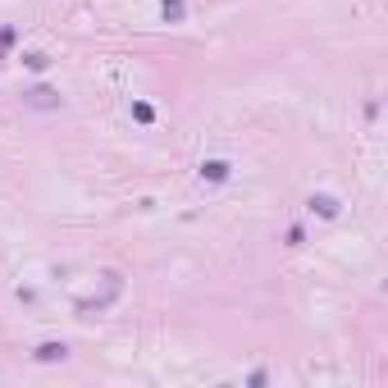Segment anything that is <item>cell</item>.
Listing matches in <instances>:
<instances>
[{
    "label": "cell",
    "instance_id": "cell-4",
    "mask_svg": "<svg viewBox=\"0 0 388 388\" xmlns=\"http://www.w3.org/2000/svg\"><path fill=\"white\" fill-rule=\"evenodd\" d=\"M310 211H315V215H324V220H333V215H338V201L320 192V197H310Z\"/></svg>",
    "mask_w": 388,
    "mask_h": 388
},
{
    "label": "cell",
    "instance_id": "cell-3",
    "mask_svg": "<svg viewBox=\"0 0 388 388\" xmlns=\"http://www.w3.org/2000/svg\"><path fill=\"white\" fill-rule=\"evenodd\" d=\"M37 361H46V366H51V361H64V356H69V347L64 343H42V347H37Z\"/></svg>",
    "mask_w": 388,
    "mask_h": 388
},
{
    "label": "cell",
    "instance_id": "cell-2",
    "mask_svg": "<svg viewBox=\"0 0 388 388\" xmlns=\"http://www.w3.org/2000/svg\"><path fill=\"white\" fill-rule=\"evenodd\" d=\"M23 105L28 110H60V91L55 87H28L23 91Z\"/></svg>",
    "mask_w": 388,
    "mask_h": 388
},
{
    "label": "cell",
    "instance_id": "cell-6",
    "mask_svg": "<svg viewBox=\"0 0 388 388\" xmlns=\"http://www.w3.org/2000/svg\"><path fill=\"white\" fill-rule=\"evenodd\" d=\"M160 14H165L169 23H178V19H183L188 10H183V0H165V5H160Z\"/></svg>",
    "mask_w": 388,
    "mask_h": 388
},
{
    "label": "cell",
    "instance_id": "cell-5",
    "mask_svg": "<svg viewBox=\"0 0 388 388\" xmlns=\"http://www.w3.org/2000/svg\"><path fill=\"white\" fill-rule=\"evenodd\" d=\"M201 178H211V183H224V178H229V165H224V160H206V165H201Z\"/></svg>",
    "mask_w": 388,
    "mask_h": 388
},
{
    "label": "cell",
    "instance_id": "cell-1",
    "mask_svg": "<svg viewBox=\"0 0 388 388\" xmlns=\"http://www.w3.org/2000/svg\"><path fill=\"white\" fill-rule=\"evenodd\" d=\"M119 292H123V279L114 274V270H105V274H100V288H91L87 297L78 301V310H82V315H96V310H105Z\"/></svg>",
    "mask_w": 388,
    "mask_h": 388
},
{
    "label": "cell",
    "instance_id": "cell-7",
    "mask_svg": "<svg viewBox=\"0 0 388 388\" xmlns=\"http://www.w3.org/2000/svg\"><path fill=\"white\" fill-rule=\"evenodd\" d=\"M23 64H28V69H46V64H51V60H46L42 51H28V55H23Z\"/></svg>",
    "mask_w": 388,
    "mask_h": 388
}]
</instances>
